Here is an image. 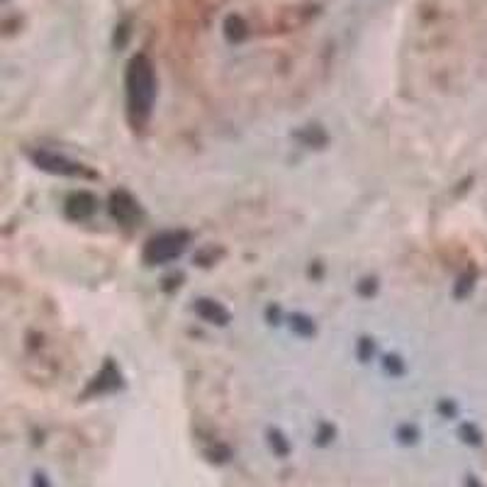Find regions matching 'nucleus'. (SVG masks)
I'll return each instance as SVG.
<instances>
[{"instance_id":"20e7f679","label":"nucleus","mask_w":487,"mask_h":487,"mask_svg":"<svg viewBox=\"0 0 487 487\" xmlns=\"http://www.w3.org/2000/svg\"><path fill=\"white\" fill-rule=\"evenodd\" d=\"M195 310H198V315L203 317V320L208 322H217V324H227L229 322V312L224 310L222 305L213 303V300H200L198 305H195Z\"/></svg>"},{"instance_id":"7ed1b4c3","label":"nucleus","mask_w":487,"mask_h":487,"mask_svg":"<svg viewBox=\"0 0 487 487\" xmlns=\"http://www.w3.org/2000/svg\"><path fill=\"white\" fill-rule=\"evenodd\" d=\"M34 163L44 171L51 173H59V176H86V171L81 168V163H73L68 158L59 156V153H51V151H34L32 153Z\"/></svg>"},{"instance_id":"f257e3e1","label":"nucleus","mask_w":487,"mask_h":487,"mask_svg":"<svg viewBox=\"0 0 487 487\" xmlns=\"http://www.w3.org/2000/svg\"><path fill=\"white\" fill-rule=\"evenodd\" d=\"M125 93H127V115L132 125L141 127L151 118L153 100H156V76L153 66L144 54L134 56L127 66L125 76Z\"/></svg>"},{"instance_id":"423d86ee","label":"nucleus","mask_w":487,"mask_h":487,"mask_svg":"<svg viewBox=\"0 0 487 487\" xmlns=\"http://www.w3.org/2000/svg\"><path fill=\"white\" fill-rule=\"evenodd\" d=\"M66 210H68V215H71V217H78V220H83V217L93 215L95 200L91 198V195H86V193H78V195H73V198L68 200Z\"/></svg>"},{"instance_id":"39448f33","label":"nucleus","mask_w":487,"mask_h":487,"mask_svg":"<svg viewBox=\"0 0 487 487\" xmlns=\"http://www.w3.org/2000/svg\"><path fill=\"white\" fill-rule=\"evenodd\" d=\"M113 215L118 217L120 222H132L137 217V203L125 193H115L113 195Z\"/></svg>"},{"instance_id":"f03ea898","label":"nucleus","mask_w":487,"mask_h":487,"mask_svg":"<svg viewBox=\"0 0 487 487\" xmlns=\"http://www.w3.org/2000/svg\"><path fill=\"white\" fill-rule=\"evenodd\" d=\"M188 246V234L183 232H163V234L153 236L144 248V261L146 263H168L178 258Z\"/></svg>"}]
</instances>
